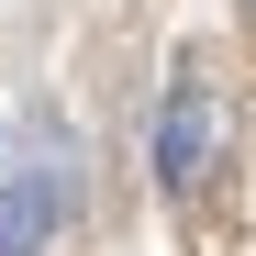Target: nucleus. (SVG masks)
Instances as JSON below:
<instances>
[{
  "label": "nucleus",
  "instance_id": "nucleus-1",
  "mask_svg": "<svg viewBox=\"0 0 256 256\" xmlns=\"http://www.w3.org/2000/svg\"><path fill=\"white\" fill-rule=\"evenodd\" d=\"M212 156H223V100H212V78H178L156 112V190H200Z\"/></svg>",
  "mask_w": 256,
  "mask_h": 256
},
{
  "label": "nucleus",
  "instance_id": "nucleus-2",
  "mask_svg": "<svg viewBox=\"0 0 256 256\" xmlns=\"http://www.w3.org/2000/svg\"><path fill=\"white\" fill-rule=\"evenodd\" d=\"M56 223H67V178L56 167H0V256H45L56 245Z\"/></svg>",
  "mask_w": 256,
  "mask_h": 256
}]
</instances>
